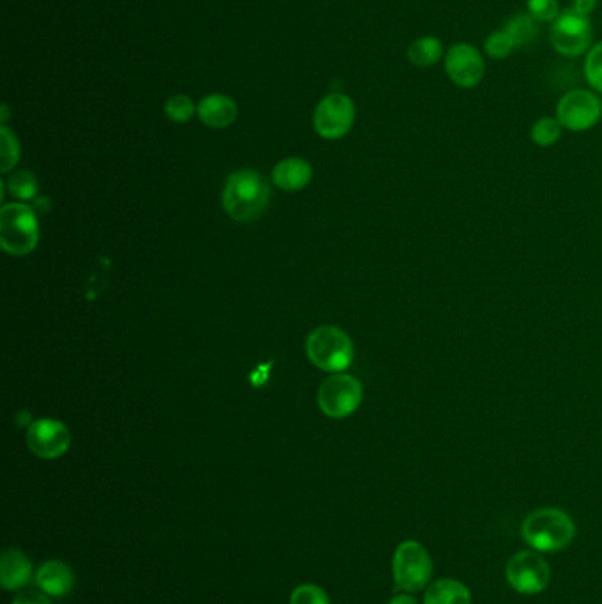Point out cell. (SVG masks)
Wrapping results in <instances>:
<instances>
[{
	"label": "cell",
	"mask_w": 602,
	"mask_h": 604,
	"mask_svg": "<svg viewBox=\"0 0 602 604\" xmlns=\"http://www.w3.org/2000/svg\"><path fill=\"white\" fill-rule=\"evenodd\" d=\"M271 189L262 175L253 170H239L230 175L223 188V207L235 221L249 223L264 214Z\"/></svg>",
	"instance_id": "obj_1"
},
{
	"label": "cell",
	"mask_w": 602,
	"mask_h": 604,
	"mask_svg": "<svg viewBox=\"0 0 602 604\" xmlns=\"http://www.w3.org/2000/svg\"><path fill=\"white\" fill-rule=\"evenodd\" d=\"M574 534L571 516L553 507L534 511L523 523V537L537 552H560L572 543Z\"/></svg>",
	"instance_id": "obj_2"
},
{
	"label": "cell",
	"mask_w": 602,
	"mask_h": 604,
	"mask_svg": "<svg viewBox=\"0 0 602 604\" xmlns=\"http://www.w3.org/2000/svg\"><path fill=\"white\" fill-rule=\"evenodd\" d=\"M306 354L320 370L339 373L354 361V343L345 331L332 325H322L309 334Z\"/></svg>",
	"instance_id": "obj_3"
},
{
	"label": "cell",
	"mask_w": 602,
	"mask_h": 604,
	"mask_svg": "<svg viewBox=\"0 0 602 604\" xmlns=\"http://www.w3.org/2000/svg\"><path fill=\"white\" fill-rule=\"evenodd\" d=\"M39 227L29 205L8 204L0 211V244L9 255L25 257L36 250Z\"/></svg>",
	"instance_id": "obj_4"
},
{
	"label": "cell",
	"mask_w": 602,
	"mask_h": 604,
	"mask_svg": "<svg viewBox=\"0 0 602 604\" xmlns=\"http://www.w3.org/2000/svg\"><path fill=\"white\" fill-rule=\"evenodd\" d=\"M433 573L431 557L417 541L399 544L392 560V574L399 590L419 592L429 583Z\"/></svg>",
	"instance_id": "obj_5"
},
{
	"label": "cell",
	"mask_w": 602,
	"mask_h": 604,
	"mask_svg": "<svg viewBox=\"0 0 602 604\" xmlns=\"http://www.w3.org/2000/svg\"><path fill=\"white\" fill-rule=\"evenodd\" d=\"M362 401L361 382L352 375L334 373L325 378L318 391V405L325 416L345 419L352 416Z\"/></svg>",
	"instance_id": "obj_6"
},
{
	"label": "cell",
	"mask_w": 602,
	"mask_h": 604,
	"mask_svg": "<svg viewBox=\"0 0 602 604\" xmlns=\"http://www.w3.org/2000/svg\"><path fill=\"white\" fill-rule=\"evenodd\" d=\"M355 122V105L343 92L325 96L313 114V124L318 135L325 140H339L350 133Z\"/></svg>",
	"instance_id": "obj_7"
},
{
	"label": "cell",
	"mask_w": 602,
	"mask_h": 604,
	"mask_svg": "<svg viewBox=\"0 0 602 604\" xmlns=\"http://www.w3.org/2000/svg\"><path fill=\"white\" fill-rule=\"evenodd\" d=\"M551 45L565 57H580L592 45V25L588 16L578 11L560 13L551 25Z\"/></svg>",
	"instance_id": "obj_8"
},
{
	"label": "cell",
	"mask_w": 602,
	"mask_h": 604,
	"mask_svg": "<svg viewBox=\"0 0 602 604\" xmlns=\"http://www.w3.org/2000/svg\"><path fill=\"white\" fill-rule=\"evenodd\" d=\"M602 117V101L595 92L587 89L564 94L557 105V119L569 131H587L594 128Z\"/></svg>",
	"instance_id": "obj_9"
},
{
	"label": "cell",
	"mask_w": 602,
	"mask_h": 604,
	"mask_svg": "<svg viewBox=\"0 0 602 604\" xmlns=\"http://www.w3.org/2000/svg\"><path fill=\"white\" fill-rule=\"evenodd\" d=\"M507 580L512 589L520 594H539L548 587L550 567L539 553H516L507 564Z\"/></svg>",
	"instance_id": "obj_10"
},
{
	"label": "cell",
	"mask_w": 602,
	"mask_h": 604,
	"mask_svg": "<svg viewBox=\"0 0 602 604\" xmlns=\"http://www.w3.org/2000/svg\"><path fill=\"white\" fill-rule=\"evenodd\" d=\"M445 71L452 84L461 89H474L486 75V62L475 46L458 43L445 53Z\"/></svg>",
	"instance_id": "obj_11"
},
{
	"label": "cell",
	"mask_w": 602,
	"mask_h": 604,
	"mask_svg": "<svg viewBox=\"0 0 602 604\" xmlns=\"http://www.w3.org/2000/svg\"><path fill=\"white\" fill-rule=\"evenodd\" d=\"M27 446L38 458L57 460L68 453L71 433L61 421L39 419L27 430Z\"/></svg>",
	"instance_id": "obj_12"
},
{
	"label": "cell",
	"mask_w": 602,
	"mask_h": 604,
	"mask_svg": "<svg viewBox=\"0 0 602 604\" xmlns=\"http://www.w3.org/2000/svg\"><path fill=\"white\" fill-rule=\"evenodd\" d=\"M196 114L205 126L214 129H225L234 124L239 114L237 103L226 94H209L198 101Z\"/></svg>",
	"instance_id": "obj_13"
},
{
	"label": "cell",
	"mask_w": 602,
	"mask_h": 604,
	"mask_svg": "<svg viewBox=\"0 0 602 604\" xmlns=\"http://www.w3.org/2000/svg\"><path fill=\"white\" fill-rule=\"evenodd\" d=\"M39 589L52 597H66L75 589V573L61 560H48L36 574Z\"/></svg>",
	"instance_id": "obj_14"
},
{
	"label": "cell",
	"mask_w": 602,
	"mask_h": 604,
	"mask_svg": "<svg viewBox=\"0 0 602 604\" xmlns=\"http://www.w3.org/2000/svg\"><path fill=\"white\" fill-rule=\"evenodd\" d=\"M32 580V564L20 550L9 548L0 559V583L4 590L23 589Z\"/></svg>",
	"instance_id": "obj_15"
},
{
	"label": "cell",
	"mask_w": 602,
	"mask_h": 604,
	"mask_svg": "<svg viewBox=\"0 0 602 604\" xmlns=\"http://www.w3.org/2000/svg\"><path fill=\"white\" fill-rule=\"evenodd\" d=\"M313 177V168L306 159L286 158L272 170V181L279 189L299 191L306 188Z\"/></svg>",
	"instance_id": "obj_16"
},
{
	"label": "cell",
	"mask_w": 602,
	"mask_h": 604,
	"mask_svg": "<svg viewBox=\"0 0 602 604\" xmlns=\"http://www.w3.org/2000/svg\"><path fill=\"white\" fill-rule=\"evenodd\" d=\"M470 603H472L470 590L456 580H438V582L431 583L424 594V604Z\"/></svg>",
	"instance_id": "obj_17"
},
{
	"label": "cell",
	"mask_w": 602,
	"mask_h": 604,
	"mask_svg": "<svg viewBox=\"0 0 602 604\" xmlns=\"http://www.w3.org/2000/svg\"><path fill=\"white\" fill-rule=\"evenodd\" d=\"M408 61L417 68L435 66L444 57V45L435 36H424L410 43L407 50Z\"/></svg>",
	"instance_id": "obj_18"
},
{
	"label": "cell",
	"mask_w": 602,
	"mask_h": 604,
	"mask_svg": "<svg viewBox=\"0 0 602 604\" xmlns=\"http://www.w3.org/2000/svg\"><path fill=\"white\" fill-rule=\"evenodd\" d=\"M504 31L511 36L516 48L534 43L537 36H539L537 22H535L534 18H530L528 13L512 16L511 20L505 23Z\"/></svg>",
	"instance_id": "obj_19"
},
{
	"label": "cell",
	"mask_w": 602,
	"mask_h": 604,
	"mask_svg": "<svg viewBox=\"0 0 602 604\" xmlns=\"http://www.w3.org/2000/svg\"><path fill=\"white\" fill-rule=\"evenodd\" d=\"M20 159V144L15 133L8 128L2 126L0 128V172L8 174Z\"/></svg>",
	"instance_id": "obj_20"
},
{
	"label": "cell",
	"mask_w": 602,
	"mask_h": 604,
	"mask_svg": "<svg viewBox=\"0 0 602 604\" xmlns=\"http://www.w3.org/2000/svg\"><path fill=\"white\" fill-rule=\"evenodd\" d=\"M562 124L558 122L557 117H542L535 122L532 128V140L539 147H551L557 144L562 136Z\"/></svg>",
	"instance_id": "obj_21"
},
{
	"label": "cell",
	"mask_w": 602,
	"mask_h": 604,
	"mask_svg": "<svg viewBox=\"0 0 602 604\" xmlns=\"http://www.w3.org/2000/svg\"><path fill=\"white\" fill-rule=\"evenodd\" d=\"M165 114L170 121L188 122L196 114V105L186 94H177L166 101Z\"/></svg>",
	"instance_id": "obj_22"
},
{
	"label": "cell",
	"mask_w": 602,
	"mask_h": 604,
	"mask_svg": "<svg viewBox=\"0 0 602 604\" xmlns=\"http://www.w3.org/2000/svg\"><path fill=\"white\" fill-rule=\"evenodd\" d=\"M8 188L11 191V195H15L16 198H22V200H29L34 198V195L38 193V181L31 172H15L13 175H9Z\"/></svg>",
	"instance_id": "obj_23"
},
{
	"label": "cell",
	"mask_w": 602,
	"mask_h": 604,
	"mask_svg": "<svg viewBox=\"0 0 602 604\" xmlns=\"http://www.w3.org/2000/svg\"><path fill=\"white\" fill-rule=\"evenodd\" d=\"M585 76L590 87L602 94V41L588 50Z\"/></svg>",
	"instance_id": "obj_24"
},
{
	"label": "cell",
	"mask_w": 602,
	"mask_h": 604,
	"mask_svg": "<svg viewBox=\"0 0 602 604\" xmlns=\"http://www.w3.org/2000/svg\"><path fill=\"white\" fill-rule=\"evenodd\" d=\"M527 13L537 23L555 22L560 8L557 0H527Z\"/></svg>",
	"instance_id": "obj_25"
},
{
	"label": "cell",
	"mask_w": 602,
	"mask_h": 604,
	"mask_svg": "<svg viewBox=\"0 0 602 604\" xmlns=\"http://www.w3.org/2000/svg\"><path fill=\"white\" fill-rule=\"evenodd\" d=\"M514 48H516L514 41L505 31L493 32L484 45V50L491 59H507Z\"/></svg>",
	"instance_id": "obj_26"
},
{
	"label": "cell",
	"mask_w": 602,
	"mask_h": 604,
	"mask_svg": "<svg viewBox=\"0 0 602 604\" xmlns=\"http://www.w3.org/2000/svg\"><path fill=\"white\" fill-rule=\"evenodd\" d=\"M290 604H331V601L317 585H301L292 592Z\"/></svg>",
	"instance_id": "obj_27"
},
{
	"label": "cell",
	"mask_w": 602,
	"mask_h": 604,
	"mask_svg": "<svg viewBox=\"0 0 602 604\" xmlns=\"http://www.w3.org/2000/svg\"><path fill=\"white\" fill-rule=\"evenodd\" d=\"M13 604H52L43 590H23L13 599Z\"/></svg>",
	"instance_id": "obj_28"
},
{
	"label": "cell",
	"mask_w": 602,
	"mask_h": 604,
	"mask_svg": "<svg viewBox=\"0 0 602 604\" xmlns=\"http://www.w3.org/2000/svg\"><path fill=\"white\" fill-rule=\"evenodd\" d=\"M595 0H576V8L574 11H578L580 15L587 16L592 9H594Z\"/></svg>",
	"instance_id": "obj_29"
},
{
	"label": "cell",
	"mask_w": 602,
	"mask_h": 604,
	"mask_svg": "<svg viewBox=\"0 0 602 604\" xmlns=\"http://www.w3.org/2000/svg\"><path fill=\"white\" fill-rule=\"evenodd\" d=\"M389 604H417V601H415L414 597L407 596V594H399Z\"/></svg>",
	"instance_id": "obj_30"
}]
</instances>
